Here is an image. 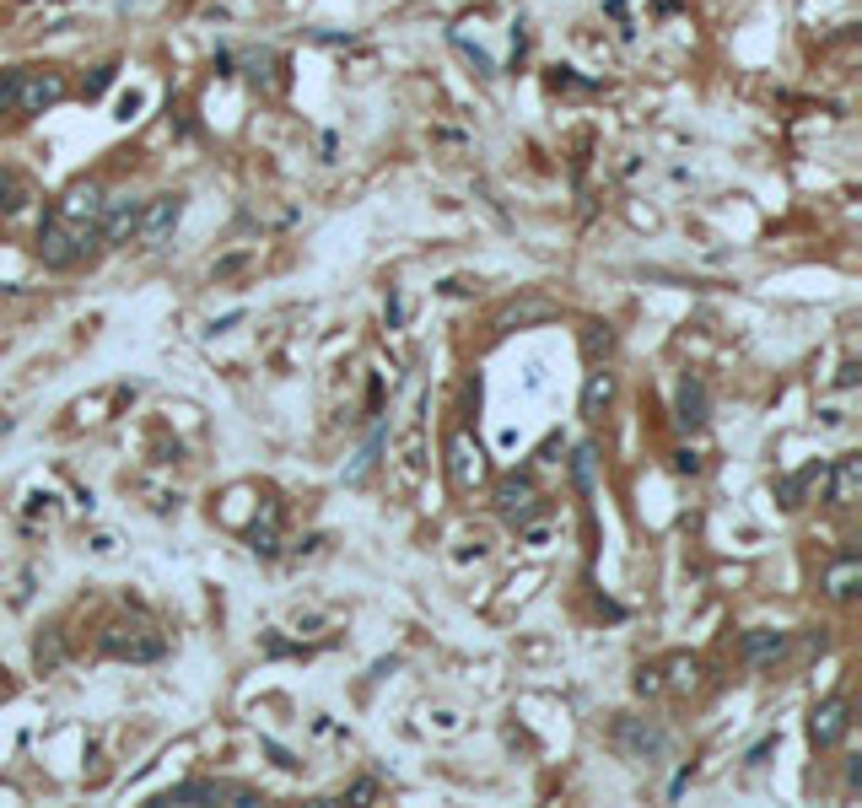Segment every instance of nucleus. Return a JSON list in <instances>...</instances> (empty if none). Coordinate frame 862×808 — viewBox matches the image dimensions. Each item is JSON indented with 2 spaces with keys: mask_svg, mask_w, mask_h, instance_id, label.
Listing matches in <instances>:
<instances>
[{
  "mask_svg": "<svg viewBox=\"0 0 862 808\" xmlns=\"http://www.w3.org/2000/svg\"><path fill=\"white\" fill-rule=\"evenodd\" d=\"M852 582H857V555H846V561L830 572V593H836V598H852Z\"/></svg>",
  "mask_w": 862,
  "mask_h": 808,
  "instance_id": "nucleus-8",
  "label": "nucleus"
},
{
  "mask_svg": "<svg viewBox=\"0 0 862 808\" xmlns=\"http://www.w3.org/2000/svg\"><path fill=\"white\" fill-rule=\"evenodd\" d=\"M808 728H814V744H836V739L846 733V706H841V700H830V706H819Z\"/></svg>",
  "mask_w": 862,
  "mask_h": 808,
  "instance_id": "nucleus-6",
  "label": "nucleus"
},
{
  "mask_svg": "<svg viewBox=\"0 0 862 808\" xmlns=\"http://www.w3.org/2000/svg\"><path fill=\"white\" fill-rule=\"evenodd\" d=\"M109 81H114V65H103V70H98V76H92V87H87V92H103V87H109Z\"/></svg>",
  "mask_w": 862,
  "mask_h": 808,
  "instance_id": "nucleus-17",
  "label": "nucleus"
},
{
  "mask_svg": "<svg viewBox=\"0 0 862 808\" xmlns=\"http://www.w3.org/2000/svg\"><path fill=\"white\" fill-rule=\"evenodd\" d=\"M576 485H593V448H576Z\"/></svg>",
  "mask_w": 862,
  "mask_h": 808,
  "instance_id": "nucleus-15",
  "label": "nucleus"
},
{
  "mask_svg": "<svg viewBox=\"0 0 862 808\" xmlns=\"http://www.w3.org/2000/svg\"><path fill=\"white\" fill-rule=\"evenodd\" d=\"M836 383H841V388H857V361H846V367H841V378H836Z\"/></svg>",
  "mask_w": 862,
  "mask_h": 808,
  "instance_id": "nucleus-18",
  "label": "nucleus"
},
{
  "mask_svg": "<svg viewBox=\"0 0 862 808\" xmlns=\"http://www.w3.org/2000/svg\"><path fill=\"white\" fill-rule=\"evenodd\" d=\"M523 496H528V485H523V480H507V485H502V513H517Z\"/></svg>",
  "mask_w": 862,
  "mask_h": 808,
  "instance_id": "nucleus-12",
  "label": "nucleus"
},
{
  "mask_svg": "<svg viewBox=\"0 0 862 808\" xmlns=\"http://www.w3.org/2000/svg\"><path fill=\"white\" fill-rule=\"evenodd\" d=\"M87 248H92V237L76 227V222H65L59 211L49 216V222H44V227H38V259H44V264H55V270L76 264V259H81Z\"/></svg>",
  "mask_w": 862,
  "mask_h": 808,
  "instance_id": "nucleus-2",
  "label": "nucleus"
},
{
  "mask_svg": "<svg viewBox=\"0 0 862 808\" xmlns=\"http://www.w3.org/2000/svg\"><path fill=\"white\" fill-rule=\"evenodd\" d=\"M248 539H254V550H259V555H275V523H265V528H254Z\"/></svg>",
  "mask_w": 862,
  "mask_h": 808,
  "instance_id": "nucleus-14",
  "label": "nucleus"
},
{
  "mask_svg": "<svg viewBox=\"0 0 862 808\" xmlns=\"http://www.w3.org/2000/svg\"><path fill=\"white\" fill-rule=\"evenodd\" d=\"M852 485H857V459L841 463V480H836V502H846V496H852Z\"/></svg>",
  "mask_w": 862,
  "mask_h": 808,
  "instance_id": "nucleus-13",
  "label": "nucleus"
},
{
  "mask_svg": "<svg viewBox=\"0 0 862 808\" xmlns=\"http://www.w3.org/2000/svg\"><path fill=\"white\" fill-rule=\"evenodd\" d=\"M65 98V81L44 70H5L0 76V114H44Z\"/></svg>",
  "mask_w": 862,
  "mask_h": 808,
  "instance_id": "nucleus-1",
  "label": "nucleus"
},
{
  "mask_svg": "<svg viewBox=\"0 0 862 808\" xmlns=\"http://www.w3.org/2000/svg\"><path fill=\"white\" fill-rule=\"evenodd\" d=\"M825 474V463H814V469H804V474H793L787 485H782V507H798V496H804V485L808 480H819Z\"/></svg>",
  "mask_w": 862,
  "mask_h": 808,
  "instance_id": "nucleus-9",
  "label": "nucleus"
},
{
  "mask_svg": "<svg viewBox=\"0 0 862 808\" xmlns=\"http://www.w3.org/2000/svg\"><path fill=\"white\" fill-rule=\"evenodd\" d=\"M744 652L749 658H771V652H782V631H754L744 641Z\"/></svg>",
  "mask_w": 862,
  "mask_h": 808,
  "instance_id": "nucleus-11",
  "label": "nucleus"
},
{
  "mask_svg": "<svg viewBox=\"0 0 862 808\" xmlns=\"http://www.w3.org/2000/svg\"><path fill=\"white\" fill-rule=\"evenodd\" d=\"M114 658H162V636H140V626H114L103 636Z\"/></svg>",
  "mask_w": 862,
  "mask_h": 808,
  "instance_id": "nucleus-4",
  "label": "nucleus"
},
{
  "mask_svg": "<svg viewBox=\"0 0 862 808\" xmlns=\"http://www.w3.org/2000/svg\"><path fill=\"white\" fill-rule=\"evenodd\" d=\"M598 399H609V378H593V383H587V409H598Z\"/></svg>",
  "mask_w": 862,
  "mask_h": 808,
  "instance_id": "nucleus-16",
  "label": "nucleus"
},
{
  "mask_svg": "<svg viewBox=\"0 0 862 808\" xmlns=\"http://www.w3.org/2000/svg\"><path fill=\"white\" fill-rule=\"evenodd\" d=\"M98 216H103V237L119 243V237H130V232L140 227V200H114V205H103Z\"/></svg>",
  "mask_w": 862,
  "mask_h": 808,
  "instance_id": "nucleus-5",
  "label": "nucleus"
},
{
  "mask_svg": "<svg viewBox=\"0 0 862 808\" xmlns=\"http://www.w3.org/2000/svg\"><path fill=\"white\" fill-rule=\"evenodd\" d=\"M178 216H183V194H162V200H151V211H140V237L157 248V243H168L172 227H178Z\"/></svg>",
  "mask_w": 862,
  "mask_h": 808,
  "instance_id": "nucleus-3",
  "label": "nucleus"
},
{
  "mask_svg": "<svg viewBox=\"0 0 862 808\" xmlns=\"http://www.w3.org/2000/svg\"><path fill=\"white\" fill-rule=\"evenodd\" d=\"M22 200H27V183L16 173H0V211H16Z\"/></svg>",
  "mask_w": 862,
  "mask_h": 808,
  "instance_id": "nucleus-10",
  "label": "nucleus"
},
{
  "mask_svg": "<svg viewBox=\"0 0 862 808\" xmlns=\"http://www.w3.org/2000/svg\"><path fill=\"white\" fill-rule=\"evenodd\" d=\"M680 420H685V426H701V420H706V388H701L695 378L680 383Z\"/></svg>",
  "mask_w": 862,
  "mask_h": 808,
  "instance_id": "nucleus-7",
  "label": "nucleus"
}]
</instances>
